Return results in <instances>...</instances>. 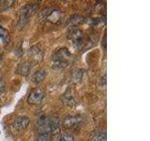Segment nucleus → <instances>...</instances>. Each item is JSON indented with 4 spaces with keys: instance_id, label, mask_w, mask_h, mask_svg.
<instances>
[{
    "instance_id": "nucleus-1",
    "label": "nucleus",
    "mask_w": 150,
    "mask_h": 141,
    "mask_svg": "<svg viewBox=\"0 0 150 141\" xmlns=\"http://www.w3.org/2000/svg\"><path fill=\"white\" fill-rule=\"evenodd\" d=\"M53 67L56 69H62L69 66L73 61L71 52L67 48H60L55 51L52 56Z\"/></svg>"
},
{
    "instance_id": "nucleus-2",
    "label": "nucleus",
    "mask_w": 150,
    "mask_h": 141,
    "mask_svg": "<svg viewBox=\"0 0 150 141\" xmlns=\"http://www.w3.org/2000/svg\"><path fill=\"white\" fill-rule=\"evenodd\" d=\"M38 9V6L35 4H28L23 6L20 11H19L18 15V28L22 29L25 26V25L29 21L30 17H32L36 13Z\"/></svg>"
},
{
    "instance_id": "nucleus-3",
    "label": "nucleus",
    "mask_w": 150,
    "mask_h": 141,
    "mask_svg": "<svg viewBox=\"0 0 150 141\" xmlns=\"http://www.w3.org/2000/svg\"><path fill=\"white\" fill-rule=\"evenodd\" d=\"M62 16V12L56 8H46L40 14V18L41 20L49 21L52 23H57L61 21Z\"/></svg>"
},
{
    "instance_id": "nucleus-4",
    "label": "nucleus",
    "mask_w": 150,
    "mask_h": 141,
    "mask_svg": "<svg viewBox=\"0 0 150 141\" xmlns=\"http://www.w3.org/2000/svg\"><path fill=\"white\" fill-rule=\"evenodd\" d=\"M83 123V117L81 115H69L64 119L62 125L66 129H76Z\"/></svg>"
},
{
    "instance_id": "nucleus-5",
    "label": "nucleus",
    "mask_w": 150,
    "mask_h": 141,
    "mask_svg": "<svg viewBox=\"0 0 150 141\" xmlns=\"http://www.w3.org/2000/svg\"><path fill=\"white\" fill-rule=\"evenodd\" d=\"M68 37L69 40H71L75 46L80 47L83 44V32L77 26H72L69 28L68 32Z\"/></svg>"
},
{
    "instance_id": "nucleus-6",
    "label": "nucleus",
    "mask_w": 150,
    "mask_h": 141,
    "mask_svg": "<svg viewBox=\"0 0 150 141\" xmlns=\"http://www.w3.org/2000/svg\"><path fill=\"white\" fill-rule=\"evenodd\" d=\"M30 124V120L29 118L26 116H19L16 118L15 120L12 121V123L11 124V129L14 132H23L25 131Z\"/></svg>"
},
{
    "instance_id": "nucleus-7",
    "label": "nucleus",
    "mask_w": 150,
    "mask_h": 141,
    "mask_svg": "<svg viewBox=\"0 0 150 141\" xmlns=\"http://www.w3.org/2000/svg\"><path fill=\"white\" fill-rule=\"evenodd\" d=\"M44 93L40 88H34L30 91L27 97V103L32 105H39L43 100Z\"/></svg>"
},
{
    "instance_id": "nucleus-8",
    "label": "nucleus",
    "mask_w": 150,
    "mask_h": 141,
    "mask_svg": "<svg viewBox=\"0 0 150 141\" xmlns=\"http://www.w3.org/2000/svg\"><path fill=\"white\" fill-rule=\"evenodd\" d=\"M50 119L47 115L45 114H40L37 117L36 120V127L39 132L40 133H47L48 134V128H49V123H50Z\"/></svg>"
},
{
    "instance_id": "nucleus-9",
    "label": "nucleus",
    "mask_w": 150,
    "mask_h": 141,
    "mask_svg": "<svg viewBox=\"0 0 150 141\" xmlns=\"http://www.w3.org/2000/svg\"><path fill=\"white\" fill-rule=\"evenodd\" d=\"M28 56H29V61L32 62H39L43 58V52L39 47L32 46L28 50Z\"/></svg>"
},
{
    "instance_id": "nucleus-10",
    "label": "nucleus",
    "mask_w": 150,
    "mask_h": 141,
    "mask_svg": "<svg viewBox=\"0 0 150 141\" xmlns=\"http://www.w3.org/2000/svg\"><path fill=\"white\" fill-rule=\"evenodd\" d=\"M61 132V123L56 118H51L50 119V123H49V128H48V134L54 135H57Z\"/></svg>"
},
{
    "instance_id": "nucleus-11",
    "label": "nucleus",
    "mask_w": 150,
    "mask_h": 141,
    "mask_svg": "<svg viewBox=\"0 0 150 141\" xmlns=\"http://www.w3.org/2000/svg\"><path fill=\"white\" fill-rule=\"evenodd\" d=\"M31 69H32V63L29 60H25L18 65L17 73L20 75H22V76H26V75L29 74Z\"/></svg>"
},
{
    "instance_id": "nucleus-12",
    "label": "nucleus",
    "mask_w": 150,
    "mask_h": 141,
    "mask_svg": "<svg viewBox=\"0 0 150 141\" xmlns=\"http://www.w3.org/2000/svg\"><path fill=\"white\" fill-rule=\"evenodd\" d=\"M46 75H47L46 70L44 69H40V70H36V72L33 73L32 77H31V81H32L33 84L38 85V84H40V83H41L42 81H43V80L45 79V77H46Z\"/></svg>"
},
{
    "instance_id": "nucleus-13",
    "label": "nucleus",
    "mask_w": 150,
    "mask_h": 141,
    "mask_svg": "<svg viewBox=\"0 0 150 141\" xmlns=\"http://www.w3.org/2000/svg\"><path fill=\"white\" fill-rule=\"evenodd\" d=\"M92 141H106V132L103 129H97L90 135Z\"/></svg>"
},
{
    "instance_id": "nucleus-14",
    "label": "nucleus",
    "mask_w": 150,
    "mask_h": 141,
    "mask_svg": "<svg viewBox=\"0 0 150 141\" xmlns=\"http://www.w3.org/2000/svg\"><path fill=\"white\" fill-rule=\"evenodd\" d=\"M52 140H53V135L47 133H40L34 139V141H52Z\"/></svg>"
},
{
    "instance_id": "nucleus-15",
    "label": "nucleus",
    "mask_w": 150,
    "mask_h": 141,
    "mask_svg": "<svg viewBox=\"0 0 150 141\" xmlns=\"http://www.w3.org/2000/svg\"><path fill=\"white\" fill-rule=\"evenodd\" d=\"M62 101L65 105H75V99L70 93H66L62 97Z\"/></svg>"
},
{
    "instance_id": "nucleus-16",
    "label": "nucleus",
    "mask_w": 150,
    "mask_h": 141,
    "mask_svg": "<svg viewBox=\"0 0 150 141\" xmlns=\"http://www.w3.org/2000/svg\"><path fill=\"white\" fill-rule=\"evenodd\" d=\"M15 1H0V12L6 11L7 9H11Z\"/></svg>"
},
{
    "instance_id": "nucleus-17",
    "label": "nucleus",
    "mask_w": 150,
    "mask_h": 141,
    "mask_svg": "<svg viewBox=\"0 0 150 141\" xmlns=\"http://www.w3.org/2000/svg\"><path fill=\"white\" fill-rule=\"evenodd\" d=\"M0 40H2L4 42H8L9 41L8 32L2 26H0Z\"/></svg>"
},
{
    "instance_id": "nucleus-18",
    "label": "nucleus",
    "mask_w": 150,
    "mask_h": 141,
    "mask_svg": "<svg viewBox=\"0 0 150 141\" xmlns=\"http://www.w3.org/2000/svg\"><path fill=\"white\" fill-rule=\"evenodd\" d=\"M56 141H75L74 137L70 135H60Z\"/></svg>"
},
{
    "instance_id": "nucleus-19",
    "label": "nucleus",
    "mask_w": 150,
    "mask_h": 141,
    "mask_svg": "<svg viewBox=\"0 0 150 141\" xmlns=\"http://www.w3.org/2000/svg\"><path fill=\"white\" fill-rule=\"evenodd\" d=\"M6 89V82H5V79L2 73L0 72V93H2L5 91Z\"/></svg>"
}]
</instances>
